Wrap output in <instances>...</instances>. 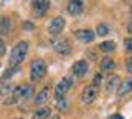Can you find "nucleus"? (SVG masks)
Here are the masks:
<instances>
[{
  "label": "nucleus",
  "mask_w": 132,
  "mask_h": 119,
  "mask_svg": "<svg viewBox=\"0 0 132 119\" xmlns=\"http://www.w3.org/2000/svg\"><path fill=\"white\" fill-rule=\"evenodd\" d=\"M94 33L99 35V36H106L107 33H109V25H106V23H99Z\"/></svg>",
  "instance_id": "obj_21"
},
{
  "label": "nucleus",
  "mask_w": 132,
  "mask_h": 119,
  "mask_svg": "<svg viewBox=\"0 0 132 119\" xmlns=\"http://www.w3.org/2000/svg\"><path fill=\"white\" fill-rule=\"evenodd\" d=\"M127 31H129V33L132 35V22L129 23V25H127Z\"/></svg>",
  "instance_id": "obj_28"
},
{
  "label": "nucleus",
  "mask_w": 132,
  "mask_h": 119,
  "mask_svg": "<svg viewBox=\"0 0 132 119\" xmlns=\"http://www.w3.org/2000/svg\"><path fill=\"white\" fill-rule=\"evenodd\" d=\"M46 73V63H45L41 58H36L31 61V66H30V78L31 81H40L41 78L45 76Z\"/></svg>",
  "instance_id": "obj_3"
},
{
  "label": "nucleus",
  "mask_w": 132,
  "mask_h": 119,
  "mask_svg": "<svg viewBox=\"0 0 132 119\" xmlns=\"http://www.w3.org/2000/svg\"><path fill=\"white\" fill-rule=\"evenodd\" d=\"M99 66H101V71H102V73H111V71L116 68V63H114L112 58L104 56V58L101 60V63H99Z\"/></svg>",
  "instance_id": "obj_15"
},
{
  "label": "nucleus",
  "mask_w": 132,
  "mask_h": 119,
  "mask_svg": "<svg viewBox=\"0 0 132 119\" xmlns=\"http://www.w3.org/2000/svg\"><path fill=\"white\" fill-rule=\"evenodd\" d=\"M88 63H86L84 60H79V61H76V63L73 65V75L76 76V78H82L86 75V73H88Z\"/></svg>",
  "instance_id": "obj_9"
},
{
  "label": "nucleus",
  "mask_w": 132,
  "mask_h": 119,
  "mask_svg": "<svg viewBox=\"0 0 132 119\" xmlns=\"http://www.w3.org/2000/svg\"><path fill=\"white\" fill-rule=\"evenodd\" d=\"M18 69H20L18 66H10V68H8V69H7L5 73H3L2 80H5V81H8V78H12V76L15 75V73H18Z\"/></svg>",
  "instance_id": "obj_22"
},
{
  "label": "nucleus",
  "mask_w": 132,
  "mask_h": 119,
  "mask_svg": "<svg viewBox=\"0 0 132 119\" xmlns=\"http://www.w3.org/2000/svg\"><path fill=\"white\" fill-rule=\"evenodd\" d=\"M31 94H33V84H30V83L28 84H18V86H15L13 93L5 98L3 104L5 106H15L18 102H22L23 99L31 98Z\"/></svg>",
  "instance_id": "obj_1"
},
{
  "label": "nucleus",
  "mask_w": 132,
  "mask_h": 119,
  "mask_svg": "<svg viewBox=\"0 0 132 119\" xmlns=\"http://www.w3.org/2000/svg\"><path fill=\"white\" fill-rule=\"evenodd\" d=\"M130 91H132V78H127V80L121 81V84H119V88H117V96L122 98V96H126V94H129Z\"/></svg>",
  "instance_id": "obj_12"
},
{
  "label": "nucleus",
  "mask_w": 132,
  "mask_h": 119,
  "mask_svg": "<svg viewBox=\"0 0 132 119\" xmlns=\"http://www.w3.org/2000/svg\"><path fill=\"white\" fill-rule=\"evenodd\" d=\"M23 27H25V28H28V30H33V25H31V23H25Z\"/></svg>",
  "instance_id": "obj_26"
},
{
  "label": "nucleus",
  "mask_w": 132,
  "mask_h": 119,
  "mask_svg": "<svg viewBox=\"0 0 132 119\" xmlns=\"http://www.w3.org/2000/svg\"><path fill=\"white\" fill-rule=\"evenodd\" d=\"M97 94H99V86L96 84H88L84 89H82V94H81V101L82 104H91L97 99Z\"/></svg>",
  "instance_id": "obj_4"
},
{
  "label": "nucleus",
  "mask_w": 132,
  "mask_h": 119,
  "mask_svg": "<svg viewBox=\"0 0 132 119\" xmlns=\"http://www.w3.org/2000/svg\"><path fill=\"white\" fill-rule=\"evenodd\" d=\"M51 45H53V48H55L58 53H61V55L71 53V46H69V43L66 42V40H55Z\"/></svg>",
  "instance_id": "obj_10"
},
{
  "label": "nucleus",
  "mask_w": 132,
  "mask_h": 119,
  "mask_svg": "<svg viewBox=\"0 0 132 119\" xmlns=\"http://www.w3.org/2000/svg\"><path fill=\"white\" fill-rule=\"evenodd\" d=\"M3 53H5V42L0 38V56H2Z\"/></svg>",
  "instance_id": "obj_25"
},
{
  "label": "nucleus",
  "mask_w": 132,
  "mask_h": 119,
  "mask_svg": "<svg viewBox=\"0 0 132 119\" xmlns=\"http://www.w3.org/2000/svg\"><path fill=\"white\" fill-rule=\"evenodd\" d=\"M126 69H127V73H130V75H132V56L126 60Z\"/></svg>",
  "instance_id": "obj_24"
},
{
  "label": "nucleus",
  "mask_w": 132,
  "mask_h": 119,
  "mask_svg": "<svg viewBox=\"0 0 132 119\" xmlns=\"http://www.w3.org/2000/svg\"><path fill=\"white\" fill-rule=\"evenodd\" d=\"M50 9L48 0H41V2H33V15L35 17H43Z\"/></svg>",
  "instance_id": "obj_8"
},
{
  "label": "nucleus",
  "mask_w": 132,
  "mask_h": 119,
  "mask_svg": "<svg viewBox=\"0 0 132 119\" xmlns=\"http://www.w3.org/2000/svg\"><path fill=\"white\" fill-rule=\"evenodd\" d=\"M48 119H61V117H60V114H53V116H50Z\"/></svg>",
  "instance_id": "obj_27"
},
{
  "label": "nucleus",
  "mask_w": 132,
  "mask_h": 119,
  "mask_svg": "<svg viewBox=\"0 0 132 119\" xmlns=\"http://www.w3.org/2000/svg\"><path fill=\"white\" fill-rule=\"evenodd\" d=\"M10 27H12V20L8 17H2V18H0V33H2V35H8Z\"/></svg>",
  "instance_id": "obj_17"
},
{
  "label": "nucleus",
  "mask_w": 132,
  "mask_h": 119,
  "mask_svg": "<svg viewBox=\"0 0 132 119\" xmlns=\"http://www.w3.org/2000/svg\"><path fill=\"white\" fill-rule=\"evenodd\" d=\"M66 9H68V13H69V15H73V17H78V15H81L82 10H84V2L73 0V2H68Z\"/></svg>",
  "instance_id": "obj_7"
},
{
  "label": "nucleus",
  "mask_w": 132,
  "mask_h": 119,
  "mask_svg": "<svg viewBox=\"0 0 132 119\" xmlns=\"http://www.w3.org/2000/svg\"><path fill=\"white\" fill-rule=\"evenodd\" d=\"M46 117H50V108H46V106H41L40 109L33 113V119H46Z\"/></svg>",
  "instance_id": "obj_18"
},
{
  "label": "nucleus",
  "mask_w": 132,
  "mask_h": 119,
  "mask_svg": "<svg viewBox=\"0 0 132 119\" xmlns=\"http://www.w3.org/2000/svg\"><path fill=\"white\" fill-rule=\"evenodd\" d=\"M99 50H101L102 53H111V51H114L116 50V43L114 42H102L101 45H99Z\"/></svg>",
  "instance_id": "obj_20"
},
{
  "label": "nucleus",
  "mask_w": 132,
  "mask_h": 119,
  "mask_svg": "<svg viewBox=\"0 0 132 119\" xmlns=\"http://www.w3.org/2000/svg\"><path fill=\"white\" fill-rule=\"evenodd\" d=\"M124 46H126L127 51H132V36H129V38L124 40Z\"/></svg>",
  "instance_id": "obj_23"
},
{
  "label": "nucleus",
  "mask_w": 132,
  "mask_h": 119,
  "mask_svg": "<svg viewBox=\"0 0 132 119\" xmlns=\"http://www.w3.org/2000/svg\"><path fill=\"white\" fill-rule=\"evenodd\" d=\"M69 88H71V78L63 76L55 86V98L56 96H66V93L69 91Z\"/></svg>",
  "instance_id": "obj_6"
},
{
  "label": "nucleus",
  "mask_w": 132,
  "mask_h": 119,
  "mask_svg": "<svg viewBox=\"0 0 132 119\" xmlns=\"http://www.w3.org/2000/svg\"><path fill=\"white\" fill-rule=\"evenodd\" d=\"M64 28V18L63 17H55L48 23V33L51 36H58Z\"/></svg>",
  "instance_id": "obj_5"
},
{
  "label": "nucleus",
  "mask_w": 132,
  "mask_h": 119,
  "mask_svg": "<svg viewBox=\"0 0 132 119\" xmlns=\"http://www.w3.org/2000/svg\"><path fill=\"white\" fill-rule=\"evenodd\" d=\"M48 98H50V86H43V88L40 89V93L35 96V101L36 104H43V102H46L48 101Z\"/></svg>",
  "instance_id": "obj_16"
},
{
  "label": "nucleus",
  "mask_w": 132,
  "mask_h": 119,
  "mask_svg": "<svg viewBox=\"0 0 132 119\" xmlns=\"http://www.w3.org/2000/svg\"><path fill=\"white\" fill-rule=\"evenodd\" d=\"M15 86L13 83H10V81H5V80H0V96H10L12 93H13Z\"/></svg>",
  "instance_id": "obj_14"
},
{
  "label": "nucleus",
  "mask_w": 132,
  "mask_h": 119,
  "mask_svg": "<svg viewBox=\"0 0 132 119\" xmlns=\"http://www.w3.org/2000/svg\"><path fill=\"white\" fill-rule=\"evenodd\" d=\"M74 35H76V38L82 43H91L94 40V36H96V33H94L93 30H78Z\"/></svg>",
  "instance_id": "obj_11"
},
{
  "label": "nucleus",
  "mask_w": 132,
  "mask_h": 119,
  "mask_svg": "<svg viewBox=\"0 0 132 119\" xmlns=\"http://www.w3.org/2000/svg\"><path fill=\"white\" fill-rule=\"evenodd\" d=\"M28 42H18L13 46V50L10 53V66H18L20 63L25 60V56H27V51H28Z\"/></svg>",
  "instance_id": "obj_2"
},
{
  "label": "nucleus",
  "mask_w": 132,
  "mask_h": 119,
  "mask_svg": "<svg viewBox=\"0 0 132 119\" xmlns=\"http://www.w3.org/2000/svg\"><path fill=\"white\" fill-rule=\"evenodd\" d=\"M55 102H56L58 109H61V111H66V109L69 108V102H68V99H66L64 96H56L55 98Z\"/></svg>",
  "instance_id": "obj_19"
},
{
  "label": "nucleus",
  "mask_w": 132,
  "mask_h": 119,
  "mask_svg": "<svg viewBox=\"0 0 132 119\" xmlns=\"http://www.w3.org/2000/svg\"><path fill=\"white\" fill-rule=\"evenodd\" d=\"M119 84H121L119 76H117V75H111L109 78H107V81H106V91H107V93H112L114 89L119 88Z\"/></svg>",
  "instance_id": "obj_13"
}]
</instances>
